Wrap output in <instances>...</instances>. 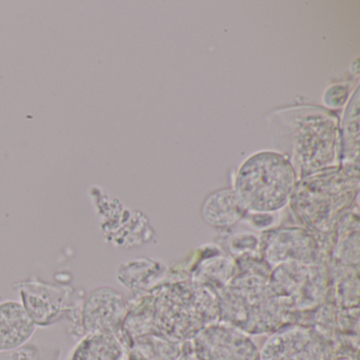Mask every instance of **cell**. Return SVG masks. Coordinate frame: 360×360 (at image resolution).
Returning a JSON list of instances; mask_svg holds the SVG:
<instances>
[{
    "instance_id": "cell-1",
    "label": "cell",
    "mask_w": 360,
    "mask_h": 360,
    "mask_svg": "<svg viewBox=\"0 0 360 360\" xmlns=\"http://www.w3.org/2000/svg\"><path fill=\"white\" fill-rule=\"evenodd\" d=\"M266 120L278 153L290 160L298 180L339 167L340 123L334 111L300 105L276 109Z\"/></svg>"
},
{
    "instance_id": "cell-2",
    "label": "cell",
    "mask_w": 360,
    "mask_h": 360,
    "mask_svg": "<svg viewBox=\"0 0 360 360\" xmlns=\"http://www.w3.org/2000/svg\"><path fill=\"white\" fill-rule=\"evenodd\" d=\"M359 184V176H351L339 167L316 172L298 180L290 210L299 225L324 239L357 205Z\"/></svg>"
},
{
    "instance_id": "cell-3",
    "label": "cell",
    "mask_w": 360,
    "mask_h": 360,
    "mask_svg": "<svg viewBox=\"0 0 360 360\" xmlns=\"http://www.w3.org/2000/svg\"><path fill=\"white\" fill-rule=\"evenodd\" d=\"M269 275L262 271H238L233 279L216 292L219 321L250 336H269L290 324V314L271 290Z\"/></svg>"
},
{
    "instance_id": "cell-4",
    "label": "cell",
    "mask_w": 360,
    "mask_h": 360,
    "mask_svg": "<svg viewBox=\"0 0 360 360\" xmlns=\"http://www.w3.org/2000/svg\"><path fill=\"white\" fill-rule=\"evenodd\" d=\"M158 334L176 342L191 341L220 320L218 297L207 286L191 280L163 282L151 288Z\"/></svg>"
},
{
    "instance_id": "cell-5",
    "label": "cell",
    "mask_w": 360,
    "mask_h": 360,
    "mask_svg": "<svg viewBox=\"0 0 360 360\" xmlns=\"http://www.w3.org/2000/svg\"><path fill=\"white\" fill-rule=\"evenodd\" d=\"M297 182L298 176L285 155L262 150L242 162L233 189L246 212L277 214L290 204Z\"/></svg>"
},
{
    "instance_id": "cell-6",
    "label": "cell",
    "mask_w": 360,
    "mask_h": 360,
    "mask_svg": "<svg viewBox=\"0 0 360 360\" xmlns=\"http://www.w3.org/2000/svg\"><path fill=\"white\" fill-rule=\"evenodd\" d=\"M269 285L290 314L314 311L323 304L332 292L326 262L278 265L271 269Z\"/></svg>"
},
{
    "instance_id": "cell-7",
    "label": "cell",
    "mask_w": 360,
    "mask_h": 360,
    "mask_svg": "<svg viewBox=\"0 0 360 360\" xmlns=\"http://www.w3.org/2000/svg\"><path fill=\"white\" fill-rule=\"evenodd\" d=\"M260 255L271 267L283 263L326 262L323 241L301 225H285L262 231Z\"/></svg>"
},
{
    "instance_id": "cell-8",
    "label": "cell",
    "mask_w": 360,
    "mask_h": 360,
    "mask_svg": "<svg viewBox=\"0 0 360 360\" xmlns=\"http://www.w3.org/2000/svg\"><path fill=\"white\" fill-rule=\"evenodd\" d=\"M261 360H337L334 345L311 326L288 324L269 335Z\"/></svg>"
},
{
    "instance_id": "cell-9",
    "label": "cell",
    "mask_w": 360,
    "mask_h": 360,
    "mask_svg": "<svg viewBox=\"0 0 360 360\" xmlns=\"http://www.w3.org/2000/svg\"><path fill=\"white\" fill-rule=\"evenodd\" d=\"M191 345L198 360H261L252 337L224 322L204 328Z\"/></svg>"
},
{
    "instance_id": "cell-10",
    "label": "cell",
    "mask_w": 360,
    "mask_h": 360,
    "mask_svg": "<svg viewBox=\"0 0 360 360\" xmlns=\"http://www.w3.org/2000/svg\"><path fill=\"white\" fill-rule=\"evenodd\" d=\"M127 311L128 302L121 292L108 286L96 288L82 307V328L87 335H115L121 339Z\"/></svg>"
},
{
    "instance_id": "cell-11",
    "label": "cell",
    "mask_w": 360,
    "mask_h": 360,
    "mask_svg": "<svg viewBox=\"0 0 360 360\" xmlns=\"http://www.w3.org/2000/svg\"><path fill=\"white\" fill-rule=\"evenodd\" d=\"M13 288L20 292L22 307L35 326L56 323L70 311L72 290L68 286L32 280L15 283Z\"/></svg>"
},
{
    "instance_id": "cell-12",
    "label": "cell",
    "mask_w": 360,
    "mask_h": 360,
    "mask_svg": "<svg viewBox=\"0 0 360 360\" xmlns=\"http://www.w3.org/2000/svg\"><path fill=\"white\" fill-rule=\"evenodd\" d=\"M188 278L214 292L224 288L238 273L237 264L220 245L205 244L187 257Z\"/></svg>"
},
{
    "instance_id": "cell-13",
    "label": "cell",
    "mask_w": 360,
    "mask_h": 360,
    "mask_svg": "<svg viewBox=\"0 0 360 360\" xmlns=\"http://www.w3.org/2000/svg\"><path fill=\"white\" fill-rule=\"evenodd\" d=\"M359 84L357 83L347 103L340 126L339 168L354 176H359Z\"/></svg>"
},
{
    "instance_id": "cell-14",
    "label": "cell",
    "mask_w": 360,
    "mask_h": 360,
    "mask_svg": "<svg viewBox=\"0 0 360 360\" xmlns=\"http://www.w3.org/2000/svg\"><path fill=\"white\" fill-rule=\"evenodd\" d=\"M246 214L248 212L233 187L212 191L205 198L201 207L204 222L220 231L231 229L241 222Z\"/></svg>"
},
{
    "instance_id": "cell-15",
    "label": "cell",
    "mask_w": 360,
    "mask_h": 360,
    "mask_svg": "<svg viewBox=\"0 0 360 360\" xmlns=\"http://www.w3.org/2000/svg\"><path fill=\"white\" fill-rule=\"evenodd\" d=\"M35 326L22 303H0V352L20 349L34 334Z\"/></svg>"
},
{
    "instance_id": "cell-16",
    "label": "cell",
    "mask_w": 360,
    "mask_h": 360,
    "mask_svg": "<svg viewBox=\"0 0 360 360\" xmlns=\"http://www.w3.org/2000/svg\"><path fill=\"white\" fill-rule=\"evenodd\" d=\"M167 269L165 263L155 259H136L120 267L117 279L126 288L136 292H148L164 281Z\"/></svg>"
},
{
    "instance_id": "cell-17",
    "label": "cell",
    "mask_w": 360,
    "mask_h": 360,
    "mask_svg": "<svg viewBox=\"0 0 360 360\" xmlns=\"http://www.w3.org/2000/svg\"><path fill=\"white\" fill-rule=\"evenodd\" d=\"M130 360H179L184 342H176L163 335L147 334L136 337L127 343Z\"/></svg>"
},
{
    "instance_id": "cell-18",
    "label": "cell",
    "mask_w": 360,
    "mask_h": 360,
    "mask_svg": "<svg viewBox=\"0 0 360 360\" xmlns=\"http://www.w3.org/2000/svg\"><path fill=\"white\" fill-rule=\"evenodd\" d=\"M71 360H130L127 347L115 335H87Z\"/></svg>"
},
{
    "instance_id": "cell-19",
    "label": "cell",
    "mask_w": 360,
    "mask_h": 360,
    "mask_svg": "<svg viewBox=\"0 0 360 360\" xmlns=\"http://www.w3.org/2000/svg\"><path fill=\"white\" fill-rule=\"evenodd\" d=\"M221 248L233 259L245 256H261L260 238L250 231L223 236Z\"/></svg>"
},
{
    "instance_id": "cell-20",
    "label": "cell",
    "mask_w": 360,
    "mask_h": 360,
    "mask_svg": "<svg viewBox=\"0 0 360 360\" xmlns=\"http://www.w3.org/2000/svg\"><path fill=\"white\" fill-rule=\"evenodd\" d=\"M351 86L347 83H335L328 86L322 96V102L326 109H340L351 98Z\"/></svg>"
},
{
    "instance_id": "cell-21",
    "label": "cell",
    "mask_w": 360,
    "mask_h": 360,
    "mask_svg": "<svg viewBox=\"0 0 360 360\" xmlns=\"http://www.w3.org/2000/svg\"><path fill=\"white\" fill-rule=\"evenodd\" d=\"M245 220L250 226L258 231H269L275 224L277 218L275 214H256V212H248Z\"/></svg>"
},
{
    "instance_id": "cell-22",
    "label": "cell",
    "mask_w": 360,
    "mask_h": 360,
    "mask_svg": "<svg viewBox=\"0 0 360 360\" xmlns=\"http://www.w3.org/2000/svg\"><path fill=\"white\" fill-rule=\"evenodd\" d=\"M0 360H37L34 351L30 347H20L12 353L0 355Z\"/></svg>"
},
{
    "instance_id": "cell-23",
    "label": "cell",
    "mask_w": 360,
    "mask_h": 360,
    "mask_svg": "<svg viewBox=\"0 0 360 360\" xmlns=\"http://www.w3.org/2000/svg\"><path fill=\"white\" fill-rule=\"evenodd\" d=\"M340 360H352V359H340Z\"/></svg>"
},
{
    "instance_id": "cell-24",
    "label": "cell",
    "mask_w": 360,
    "mask_h": 360,
    "mask_svg": "<svg viewBox=\"0 0 360 360\" xmlns=\"http://www.w3.org/2000/svg\"><path fill=\"white\" fill-rule=\"evenodd\" d=\"M195 360H198V359H195Z\"/></svg>"
}]
</instances>
